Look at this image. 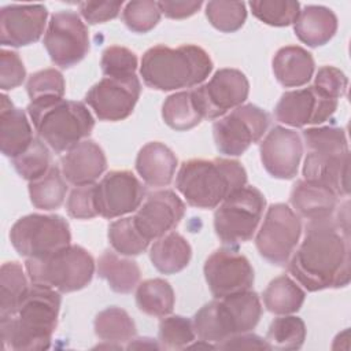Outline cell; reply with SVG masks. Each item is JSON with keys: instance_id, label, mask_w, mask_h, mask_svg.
I'll use <instances>...</instances> for the list:
<instances>
[{"instance_id": "6da1fadb", "label": "cell", "mask_w": 351, "mask_h": 351, "mask_svg": "<svg viewBox=\"0 0 351 351\" xmlns=\"http://www.w3.org/2000/svg\"><path fill=\"white\" fill-rule=\"evenodd\" d=\"M304 239L288 261V271L310 292L348 285L351 277L348 208L332 218L308 221Z\"/></svg>"}, {"instance_id": "7a4b0ae2", "label": "cell", "mask_w": 351, "mask_h": 351, "mask_svg": "<svg viewBox=\"0 0 351 351\" xmlns=\"http://www.w3.org/2000/svg\"><path fill=\"white\" fill-rule=\"evenodd\" d=\"M60 303L59 291L32 282L16 310L8 317H0L3 350H48L58 325Z\"/></svg>"}, {"instance_id": "3957f363", "label": "cell", "mask_w": 351, "mask_h": 351, "mask_svg": "<svg viewBox=\"0 0 351 351\" xmlns=\"http://www.w3.org/2000/svg\"><path fill=\"white\" fill-rule=\"evenodd\" d=\"M213 71L208 53L193 44L177 48L155 45L141 58L140 75L144 84L156 90H176L202 84Z\"/></svg>"}, {"instance_id": "277c9868", "label": "cell", "mask_w": 351, "mask_h": 351, "mask_svg": "<svg viewBox=\"0 0 351 351\" xmlns=\"http://www.w3.org/2000/svg\"><path fill=\"white\" fill-rule=\"evenodd\" d=\"M247 184L240 162L226 158L185 160L176 177V186L192 207L217 208L232 192Z\"/></svg>"}, {"instance_id": "5b68a950", "label": "cell", "mask_w": 351, "mask_h": 351, "mask_svg": "<svg viewBox=\"0 0 351 351\" xmlns=\"http://www.w3.org/2000/svg\"><path fill=\"white\" fill-rule=\"evenodd\" d=\"M26 110L37 136L58 154L85 140L95 128L92 114L81 101L43 97L32 100Z\"/></svg>"}, {"instance_id": "8992f818", "label": "cell", "mask_w": 351, "mask_h": 351, "mask_svg": "<svg viewBox=\"0 0 351 351\" xmlns=\"http://www.w3.org/2000/svg\"><path fill=\"white\" fill-rule=\"evenodd\" d=\"M307 155L303 177L332 189L339 197L348 196L350 152L346 132L336 126H317L303 130Z\"/></svg>"}, {"instance_id": "52a82bcc", "label": "cell", "mask_w": 351, "mask_h": 351, "mask_svg": "<svg viewBox=\"0 0 351 351\" xmlns=\"http://www.w3.org/2000/svg\"><path fill=\"white\" fill-rule=\"evenodd\" d=\"M261 315L259 296L248 289L206 303L196 311L192 322L202 341L219 344L232 336L251 332Z\"/></svg>"}, {"instance_id": "ba28073f", "label": "cell", "mask_w": 351, "mask_h": 351, "mask_svg": "<svg viewBox=\"0 0 351 351\" xmlns=\"http://www.w3.org/2000/svg\"><path fill=\"white\" fill-rule=\"evenodd\" d=\"M25 267L32 282L69 293L80 291L90 282L95 261L84 247L69 244L44 258H27Z\"/></svg>"}, {"instance_id": "9c48e42d", "label": "cell", "mask_w": 351, "mask_h": 351, "mask_svg": "<svg viewBox=\"0 0 351 351\" xmlns=\"http://www.w3.org/2000/svg\"><path fill=\"white\" fill-rule=\"evenodd\" d=\"M266 199L255 186H241L232 192L214 213V230L225 245L248 241L258 230Z\"/></svg>"}, {"instance_id": "30bf717a", "label": "cell", "mask_w": 351, "mask_h": 351, "mask_svg": "<svg viewBox=\"0 0 351 351\" xmlns=\"http://www.w3.org/2000/svg\"><path fill=\"white\" fill-rule=\"evenodd\" d=\"M10 241L26 259L44 258L70 244V225L56 214H29L11 226Z\"/></svg>"}, {"instance_id": "8fae6325", "label": "cell", "mask_w": 351, "mask_h": 351, "mask_svg": "<svg viewBox=\"0 0 351 351\" xmlns=\"http://www.w3.org/2000/svg\"><path fill=\"white\" fill-rule=\"evenodd\" d=\"M302 234L300 217L284 203L270 204L256 233L259 255L276 266H285Z\"/></svg>"}, {"instance_id": "7c38bea8", "label": "cell", "mask_w": 351, "mask_h": 351, "mask_svg": "<svg viewBox=\"0 0 351 351\" xmlns=\"http://www.w3.org/2000/svg\"><path fill=\"white\" fill-rule=\"evenodd\" d=\"M270 123L269 114L255 104H241L213 125V136L219 154L239 156L258 143Z\"/></svg>"}, {"instance_id": "4fadbf2b", "label": "cell", "mask_w": 351, "mask_h": 351, "mask_svg": "<svg viewBox=\"0 0 351 351\" xmlns=\"http://www.w3.org/2000/svg\"><path fill=\"white\" fill-rule=\"evenodd\" d=\"M44 47L52 63L69 69L81 62L89 52L88 27L74 11L55 12L44 34Z\"/></svg>"}, {"instance_id": "5bb4252c", "label": "cell", "mask_w": 351, "mask_h": 351, "mask_svg": "<svg viewBox=\"0 0 351 351\" xmlns=\"http://www.w3.org/2000/svg\"><path fill=\"white\" fill-rule=\"evenodd\" d=\"M203 119H217L241 106L250 93V82L237 69H219L208 82L191 90Z\"/></svg>"}, {"instance_id": "9a60e30c", "label": "cell", "mask_w": 351, "mask_h": 351, "mask_svg": "<svg viewBox=\"0 0 351 351\" xmlns=\"http://www.w3.org/2000/svg\"><path fill=\"white\" fill-rule=\"evenodd\" d=\"M141 84L138 77L126 78L104 77L85 95V103L100 121L117 122L128 118L140 97Z\"/></svg>"}, {"instance_id": "2e32d148", "label": "cell", "mask_w": 351, "mask_h": 351, "mask_svg": "<svg viewBox=\"0 0 351 351\" xmlns=\"http://www.w3.org/2000/svg\"><path fill=\"white\" fill-rule=\"evenodd\" d=\"M204 278L215 299L251 289L254 269L250 261L232 248L215 250L204 262Z\"/></svg>"}, {"instance_id": "e0dca14e", "label": "cell", "mask_w": 351, "mask_h": 351, "mask_svg": "<svg viewBox=\"0 0 351 351\" xmlns=\"http://www.w3.org/2000/svg\"><path fill=\"white\" fill-rule=\"evenodd\" d=\"M145 199V188L129 170L108 171L95 188L97 214L112 219L136 211Z\"/></svg>"}, {"instance_id": "ac0fdd59", "label": "cell", "mask_w": 351, "mask_h": 351, "mask_svg": "<svg viewBox=\"0 0 351 351\" xmlns=\"http://www.w3.org/2000/svg\"><path fill=\"white\" fill-rule=\"evenodd\" d=\"M337 104L339 100L321 95L311 85L282 93L274 107V118L292 128L319 125L335 114Z\"/></svg>"}, {"instance_id": "d6986e66", "label": "cell", "mask_w": 351, "mask_h": 351, "mask_svg": "<svg viewBox=\"0 0 351 351\" xmlns=\"http://www.w3.org/2000/svg\"><path fill=\"white\" fill-rule=\"evenodd\" d=\"M185 214L184 202L170 189L149 193L132 217L137 230L148 240L171 232Z\"/></svg>"}, {"instance_id": "ffe728a7", "label": "cell", "mask_w": 351, "mask_h": 351, "mask_svg": "<svg viewBox=\"0 0 351 351\" xmlns=\"http://www.w3.org/2000/svg\"><path fill=\"white\" fill-rule=\"evenodd\" d=\"M265 170L274 178L291 180L298 174L303 155V141L298 132L274 126L259 145Z\"/></svg>"}, {"instance_id": "44dd1931", "label": "cell", "mask_w": 351, "mask_h": 351, "mask_svg": "<svg viewBox=\"0 0 351 351\" xmlns=\"http://www.w3.org/2000/svg\"><path fill=\"white\" fill-rule=\"evenodd\" d=\"M48 11L43 4H10L0 10V43L3 47H25L40 40Z\"/></svg>"}, {"instance_id": "7402d4cb", "label": "cell", "mask_w": 351, "mask_h": 351, "mask_svg": "<svg viewBox=\"0 0 351 351\" xmlns=\"http://www.w3.org/2000/svg\"><path fill=\"white\" fill-rule=\"evenodd\" d=\"M106 167L107 159L104 151L93 140L80 141L60 159L62 176L74 186L95 184Z\"/></svg>"}, {"instance_id": "603a6c76", "label": "cell", "mask_w": 351, "mask_h": 351, "mask_svg": "<svg viewBox=\"0 0 351 351\" xmlns=\"http://www.w3.org/2000/svg\"><path fill=\"white\" fill-rule=\"evenodd\" d=\"M289 202L296 214L307 222L332 218L339 208V196L332 189L304 178L293 184Z\"/></svg>"}, {"instance_id": "cb8c5ba5", "label": "cell", "mask_w": 351, "mask_h": 351, "mask_svg": "<svg viewBox=\"0 0 351 351\" xmlns=\"http://www.w3.org/2000/svg\"><path fill=\"white\" fill-rule=\"evenodd\" d=\"M34 136L27 115L14 107L7 95L0 97V148L4 156L16 158L27 149Z\"/></svg>"}, {"instance_id": "d4e9b609", "label": "cell", "mask_w": 351, "mask_h": 351, "mask_svg": "<svg viewBox=\"0 0 351 351\" xmlns=\"http://www.w3.org/2000/svg\"><path fill=\"white\" fill-rule=\"evenodd\" d=\"M177 156L165 144L151 141L141 147L136 158V170L148 186H167L177 169Z\"/></svg>"}, {"instance_id": "484cf974", "label": "cell", "mask_w": 351, "mask_h": 351, "mask_svg": "<svg viewBox=\"0 0 351 351\" xmlns=\"http://www.w3.org/2000/svg\"><path fill=\"white\" fill-rule=\"evenodd\" d=\"M271 67L276 80L282 86L299 88L311 80L315 64L307 49L299 45H287L276 52Z\"/></svg>"}, {"instance_id": "4316f807", "label": "cell", "mask_w": 351, "mask_h": 351, "mask_svg": "<svg viewBox=\"0 0 351 351\" xmlns=\"http://www.w3.org/2000/svg\"><path fill=\"white\" fill-rule=\"evenodd\" d=\"M337 30V16L324 5H306L293 23L296 37L308 47H321L332 40Z\"/></svg>"}, {"instance_id": "83f0119b", "label": "cell", "mask_w": 351, "mask_h": 351, "mask_svg": "<svg viewBox=\"0 0 351 351\" xmlns=\"http://www.w3.org/2000/svg\"><path fill=\"white\" fill-rule=\"evenodd\" d=\"M191 256L192 248L188 240L173 230L156 239L149 248V259L162 274H176L184 270Z\"/></svg>"}, {"instance_id": "f1b7e54d", "label": "cell", "mask_w": 351, "mask_h": 351, "mask_svg": "<svg viewBox=\"0 0 351 351\" xmlns=\"http://www.w3.org/2000/svg\"><path fill=\"white\" fill-rule=\"evenodd\" d=\"M97 276L108 282V287L118 293H130L137 288L141 277L140 267L133 259L122 258L118 252L106 250L96 263Z\"/></svg>"}, {"instance_id": "f546056e", "label": "cell", "mask_w": 351, "mask_h": 351, "mask_svg": "<svg viewBox=\"0 0 351 351\" xmlns=\"http://www.w3.org/2000/svg\"><path fill=\"white\" fill-rule=\"evenodd\" d=\"M263 304L267 311L285 315L299 311L304 303V291L287 274L278 276L263 291Z\"/></svg>"}, {"instance_id": "4dcf8cb0", "label": "cell", "mask_w": 351, "mask_h": 351, "mask_svg": "<svg viewBox=\"0 0 351 351\" xmlns=\"http://www.w3.org/2000/svg\"><path fill=\"white\" fill-rule=\"evenodd\" d=\"M174 303V291L163 278H149L137 285L136 304L147 315L166 317L173 311Z\"/></svg>"}, {"instance_id": "1f68e13d", "label": "cell", "mask_w": 351, "mask_h": 351, "mask_svg": "<svg viewBox=\"0 0 351 351\" xmlns=\"http://www.w3.org/2000/svg\"><path fill=\"white\" fill-rule=\"evenodd\" d=\"M66 193V180L58 166H52L45 176L29 182L30 202L38 210L51 211L59 208L64 202Z\"/></svg>"}, {"instance_id": "d6a6232c", "label": "cell", "mask_w": 351, "mask_h": 351, "mask_svg": "<svg viewBox=\"0 0 351 351\" xmlns=\"http://www.w3.org/2000/svg\"><path fill=\"white\" fill-rule=\"evenodd\" d=\"M95 335L107 343H126L136 336V324L121 307L111 306L100 311L93 322Z\"/></svg>"}, {"instance_id": "836d02e7", "label": "cell", "mask_w": 351, "mask_h": 351, "mask_svg": "<svg viewBox=\"0 0 351 351\" xmlns=\"http://www.w3.org/2000/svg\"><path fill=\"white\" fill-rule=\"evenodd\" d=\"M29 282L18 262H5L0 269V317L11 315L29 291Z\"/></svg>"}, {"instance_id": "e575fe53", "label": "cell", "mask_w": 351, "mask_h": 351, "mask_svg": "<svg viewBox=\"0 0 351 351\" xmlns=\"http://www.w3.org/2000/svg\"><path fill=\"white\" fill-rule=\"evenodd\" d=\"M162 118L167 126L178 132L189 130L203 119L191 90L177 92L166 97L162 106Z\"/></svg>"}, {"instance_id": "d590c367", "label": "cell", "mask_w": 351, "mask_h": 351, "mask_svg": "<svg viewBox=\"0 0 351 351\" xmlns=\"http://www.w3.org/2000/svg\"><path fill=\"white\" fill-rule=\"evenodd\" d=\"M306 340V325L296 315L274 318L269 326L265 341L269 350H299Z\"/></svg>"}, {"instance_id": "8d00e7d4", "label": "cell", "mask_w": 351, "mask_h": 351, "mask_svg": "<svg viewBox=\"0 0 351 351\" xmlns=\"http://www.w3.org/2000/svg\"><path fill=\"white\" fill-rule=\"evenodd\" d=\"M107 236L114 251L125 256L140 255L149 245V241L137 230L132 217L111 222Z\"/></svg>"}, {"instance_id": "74e56055", "label": "cell", "mask_w": 351, "mask_h": 351, "mask_svg": "<svg viewBox=\"0 0 351 351\" xmlns=\"http://www.w3.org/2000/svg\"><path fill=\"white\" fill-rule=\"evenodd\" d=\"M12 166L23 180H38L52 167L48 145L40 137H34L27 149L12 159Z\"/></svg>"}, {"instance_id": "f35d334b", "label": "cell", "mask_w": 351, "mask_h": 351, "mask_svg": "<svg viewBox=\"0 0 351 351\" xmlns=\"http://www.w3.org/2000/svg\"><path fill=\"white\" fill-rule=\"evenodd\" d=\"M248 5L256 19L276 27L295 23L300 12V4L292 0H254Z\"/></svg>"}, {"instance_id": "ab89813d", "label": "cell", "mask_w": 351, "mask_h": 351, "mask_svg": "<svg viewBox=\"0 0 351 351\" xmlns=\"http://www.w3.org/2000/svg\"><path fill=\"white\" fill-rule=\"evenodd\" d=\"M208 22L222 33H233L243 27L247 19L245 3L243 1H208L206 4Z\"/></svg>"}, {"instance_id": "60d3db41", "label": "cell", "mask_w": 351, "mask_h": 351, "mask_svg": "<svg viewBox=\"0 0 351 351\" xmlns=\"http://www.w3.org/2000/svg\"><path fill=\"white\" fill-rule=\"evenodd\" d=\"M193 322L182 315H166L159 322L158 341L160 348L181 350L195 340Z\"/></svg>"}, {"instance_id": "b9f144b4", "label": "cell", "mask_w": 351, "mask_h": 351, "mask_svg": "<svg viewBox=\"0 0 351 351\" xmlns=\"http://www.w3.org/2000/svg\"><path fill=\"white\" fill-rule=\"evenodd\" d=\"M160 15L158 1L137 0L126 3L122 11V21L134 33H148L158 25Z\"/></svg>"}, {"instance_id": "7bdbcfd3", "label": "cell", "mask_w": 351, "mask_h": 351, "mask_svg": "<svg viewBox=\"0 0 351 351\" xmlns=\"http://www.w3.org/2000/svg\"><path fill=\"white\" fill-rule=\"evenodd\" d=\"M100 66L106 77L126 78L136 74L138 62L136 53L129 48L111 45L103 51Z\"/></svg>"}, {"instance_id": "ee69618b", "label": "cell", "mask_w": 351, "mask_h": 351, "mask_svg": "<svg viewBox=\"0 0 351 351\" xmlns=\"http://www.w3.org/2000/svg\"><path fill=\"white\" fill-rule=\"evenodd\" d=\"M26 90L32 100L43 97H63L66 84L62 73L56 69H44L33 73L27 82Z\"/></svg>"}, {"instance_id": "f6af8a7d", "label": "cell", "mask_w": 351, "mask_h": 351, "mask_svg": "<svg viewBox=\"0 0 351 351\" xmlns=\"http://www.w3.org/2000/svg\"><path fill=\"white\" fill-rule=\"evenodd\" d=\"M96 184L75 186L66 202V211L71 218L75 219H90L97 214L95 202Z\"/></svg>"}, {"instance_id": "bcb514c9", "label": "cell", "mask_w": 351, "mask_h": 351, "mask_svg": "<svg viewBox=\"0 0 351 351\" xmlns=\"http://www.w3.org/2000/svg\"><path fill=\"white\" fill-rule=\"evenodd\" d=\"M313 86L321 95H324L329 99L339 100L347 92L348 78L337 67L322 66L317 71Z\"/></svg>"}, {"instance_id": "7dc6e473", "label": "cell", "mask_w": 351, "mask_h": 351, "mask_svg": "<svg viewBox=\"0 0 351 351\" xmlns=\"http://www.w3.org/2000/svg\"><path fill=\"white\" fill-rule=\"evenodd\" d=\"M26 70L19 55L3 48L0 51V88L3 90L14 89L25 81Z\"/></svg>"}, {"instance_id": "c3c4849f", "label": "cell", "mask_w": 351, "mask_h": 351, "mask_svg": "<svg viewBox=\"0 0 351 351\" xmlns=\"http://www.w3.org/2000/svg\"><path fill=\"white\" fill-rule=\"evenodd\" d=\"M122 4V1H82L78 8L88 23L96 25L117 18Z\"/></svg>"}, {"instance_id": "681fc988", "label": "cell", "mask_w": 351, "mask_h": 351, "mask_svg": "<svg viewBox=\"0 0 351 351\" xmlns=\"http://www.w3.org/2000/svg\"><path fill=\"white\" fill-rule=\"evenodd\" d=\"M159 10L170 19H184L196 14L203 1H158Z\"/></svg>"}, {"instance_id": "f907efd6", "label": "cell", "mask_w": 351, "mask_h": 351, "mask_svg": "<svg viewBox=\"0 0 351 351\" xmlns=\"http://www.w3.org/2000/svg\"><path fill=\"white\" fill-rule=\"evenodd\" d=\"M217 348H265L269 350L265 339L259 337L258 335H252L250 332L232 336L230 339L217 344Z\"/></svg>"}]
</instances>
